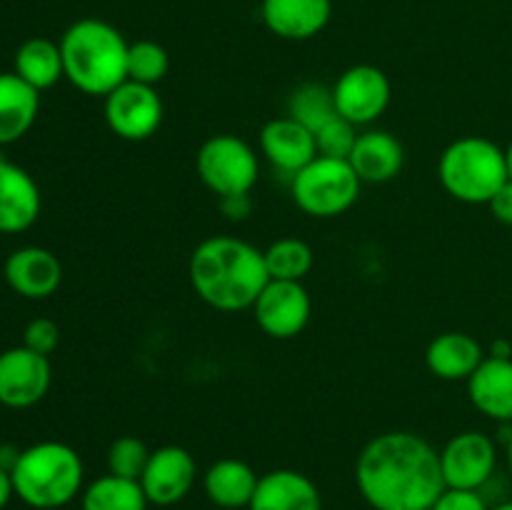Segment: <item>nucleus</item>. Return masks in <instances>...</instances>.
<instances>
[{
	"label": "nucleus",
	"mask_w": 512,
	"mask_h": 510,
	"mask_svg": "<svg viewBox=\"0 0 512 510\" xmlns=\"http://www.w3.org/2000/svg\"><path fill=\"white\" fill-rule=\"evenodd\" d=\"M355 483L373 510H430L445 490L440 450L410 430L375 435L360 450Z\"/></svg>",
	"instance_id": "nucleus-1"
},
{
	"label": "nucleus",
	"mask_w": 512,
	"mask_h": 510,
	"mask_svg": "<svg viewBox=\"0 0 512 510\" xmlns=\"http://www.w3.org/2000/svg\"><path fill=\"white\" fill-rule=\"evenodd\" d=\"M188 278L203 303L223 313L253 308L270 283L265 253L235 235H210L190 253Z\"/></svg>",
	"instance_id": "nucleus-2"
},
{
	"label": "nucleus",
	"mask_w": 512,
	"mask_h": 510,
	"mask_svg": "<svg viewBox=\"0 0 512 510\" xmlns=\"http://www.w3.org/2000/svg\"><path fill=\"white\" fill-rule=\"evenodd\" d=\"M128 48L120 30L105 20H75L60 38L65 78L80 93L105 98L128 80Z\"/></svg>",
	"instance_id": "nucleus-3"
},
{
	"label": "nucleus",
	"mask_w": 512,
	"mask_h": 510,
	"mask_svg": "<svg viewBox=\"0 0 512 510\" xmlns=\"http://www.w3.org/2000/svg\"><path fill=\"white\" fill-rule=\"evenodd\" d=\"M13 490L35 510H55L78 498L85 488V465L78 450L58 440H43L20 450L10 470Z\"/></svg>",
	"instance_id": "nucleus-4"
},
{
	"label": "nucleus",
	"mask_w": 512,
	"mask_h": 510,
	"mask_svg": "<svg viewBox=\"0 0 512 510\" xmlns=\"http://www.w3.org/2000/svg\"><path fill=\"white\" fill-rule=\"evenodd\" d=\"M438 178L450 198L468 205H488L510 180L505 150L483 135H463L440 155Z\"/></svg>",
	"instance_id": "nucleus-5"
},
{
	"label": "nucleus",
	"mask_w": 512,
	"mask_h": 510,
	"mask_svg": "<svg viewBox=\"0 0 512 510\" xmlns=\"http://www.w3.org/2000/svg\"><path fill=\"white\" fill-rule=\"evenodd\" d=\"M363 180L348 160L318 158L290 178V193L295 205L310 218H338L358 200Z\"/></svg>",
	"instance_id": "nucleus-6"
},
{
	"label": "nucleus",
	"mask_w": 512,
	"mask_h": 510,
	"mask_svg": "<svg viewBox=\"0 0 512 510\" xmlns=\"http://www.w3.org/2000/svg\"><path fill=\"white\" fill-rule=\"evenodd\" d=\"M195 170L205 188L218 198L250 195L260 175L255 150L233 133L210 135L195 155Z\"/></svg>",
	"instance_id": "nucleus-7"
},
{
	"label": "nucleus",
	"mask_w": 512,
	"mask_h": 510,
	"mask_svg": "<svg viewBox=\"0 0 512 510\" xmlns=\"http://www.w3.org/2000/svg\"><path fill=\"white\" fill-rule=\"evenodd\" d=\"M105 123L118 138L138 143L158 133L163 123V100L153 85L125 80L113 93L105 95Z\"/></svg>",
	"instance_id": "nucleus-8"
},
{
	"label": "nucleus",
	"mask_w": 512,
	"mask_h": 510,
	"mask_svg": "<svg viewBox=\"0 0 512 510\" xmlns=\"http://www.w3.org/2000/svg\"><path fill=\"white\" fill-rule=\"evenodd\" d=\"M445 488L480 490L498 468V445L483 430H463L440 450Z\"/></svg>",
	"instance_id": "nucleus-9"
},
{
	"label": "nucleus",
	"mask_w": 512,
	"mask_h": 510,
	"mask_svg": "<svg viewBox=\"0 0 512 510\" xmlns=\"http://www.w3.org/2000/svg\"><path fill=\"white\" fill-rule=\"evenodd\" d=\"M390 80L380 68L368 63L353 65L345 70L333 85V100L338 115L353 125L375 123L390 105Z\"/></svg>",
	"instance_id": "nucleus-10"
},
{
	"label": "nucleus",
	"mask_w": 512,
	"mask_h": 510,
	"mask_svg": "<svg viewBox=\"0 0 512 510\" xmlns=\"http://www.w3.org/2000/svg\"><path fill=\"white\" fill-rule=\"evenodd\" d=\"M310 313V293L295 280H270L253 305L258 328L275 340H290L303 333Z\"/></svg>",
	"instance_id": "nucleus-11"
},
{
	"label": "nucleus",
	"mask_w": 512,
	"mask_h": 510,
	"mask_svg": "<svg viewBox=\"0 0 512 510\" xmlns=\"http://www.w3.org/2000/svg\"><path fill=\"white\" fill-rule=\"evenodd\" d=\"M53 368L48 355L18 345L0 353V403L5 408H33L48 395Z\"/></svg>",
	"instance_id": "nucleus-12"
},
{
	"label": "nucleus",
	"mask_w": 512,
	"mask_h": 510,
	"mask_svg": "<svg viewBox=\"0 0 512 510\" xmlns=\"http://www.w3.org/2000/svg\"><path fill=\"white\" fill-rule=\"evenodd\" d=\"M195 480H198V463L193 453L183 445H163L150 453L140 485L150 505L168 508L180 503L193 490Z\"/></svg>",
	"instance_id": "nucleus-13"
},
{
	"label": "nucleus",
	"mask_w": 512,
	"mask_h": 510,
	"mask_svg": "<svg viewBox=\"0 0 512 510\" xmlns=\"http://www.w3.org/2000/svg\"><path fill=\"white\" fill-rule=\"evenodd\" d=\"M260 150H263L265 160L275 170L288 173L290 178L298 170H303L310 160L318 158L315 133L305 128L303 123L290 118V115L273 118L263 125V130H260Z\"/></svg>",
	"instance_id": "nucleus-14"
},
{
	"label": "nucleus",
	"mask_w": 512,
	"mask_h": 510,
	"mask_svg": "<svg viewBox=\"0 0 512 510\" xmlns=\"http://www.w3.org/2000/svg\"><path fill=\"white\" fill-rule=\"evenodd\" d=\"M5 283L28 300H45L63 283L58 255L40 245H25L5 260Z\"/></svg>",
	"instance_id": "nucleus-15"
},
{
	"label": "nucleus",
	"mask_w": 512,
	"mask_h": 510,
	"mask_svg": "<svg viewBox=\"0 0 512 510\" xmlns=\"http://www.w3.org/2000/svg\"><path fill=\"white\" fill-rule=\"evenodd\" d=\"M40 215V188L28 170L0 155V233H23Z\"/></svg>",
	"instance_id": "nucleus-16"
},
{
	"label": "nucleus",
	"mask_w": 512,
	"mask_h": 510,
	"mask_svg": "<svg viewBox=\"0 0 512 510\" xmlns=\"http://www.w3.org/2000/svg\"><path fill=\"white\" fill-rule=\"evenodd\" d=\"M265 28L283 40H310L330 23L333 0H263Z\"/></svg>",
	"instance_id": "nucleus-17"
},
{
	"label": "nucleus",
	"mask_w": 512,
	"mask_h": 510,
	"mask_svg": "<svg viewBox=\"0 0 512 510\" xmlns=\"http://www.w3.org/2000/svg\"><path fill=\"white\" fill-rule=\"evenodd\" d=\"M248 510H323V498L308 475L278 468L260 475Z\"/></svg>",
	"instance_id": "nucleus-18"
},
{
	"label": "nucleus",
	"mask_w": 512,
	"mask_h": 510,
	"mask_svg": "<svg viewBox=\"0 0 512 510\" xmlns=\"http://www.w3.org/2000/svg\"><path fill=\"white\" fill-rule=\"evenodd\" d=\"M468 398L485 418L512 423V358L488 355L468 378Z\"/></svg>",
	"instance_id": "nucleus-19"
},
{
	"label": "nucleus",
	"mask_w": 512,
	"mask_h": 510,
	"mask_svg": "<svg viewBox=\"0 0 512 510\" xmlns=\"http://www.w3.org/2000/svg\"><path fill=\"white\" fill-rule=\"evenodd\" d=\"M348 163L363 183H388L398 178L405 163V150L398 135L388 130H365L358 135Z\"/></svg>",
	"instance_id": "nucleus-20"
},
{
	"label": "nucleus",
	"mask_w": 512,
	"mask_h": 510,
	"mask_svg": "<svg viewBox=\"0 0 512 510\" xmlns=\"http://www.w3.org/2000/svg\"><path fill=\"white\" fill-rule=\"evenodd\" d=\"M488 358L483 345L468 333L460 330H450V333L438 335L430 340L428 350H425V363L433 375L440 380H465L468 383L470 375L478 370V365Z\"/></svg>",
	"instance_id": "nucleus-21"
},
{
	"label": "nucleus",
	"mask_w": 512,
	"mask_h": 510,
	"mask_svg": "<svg viewBox=\"0 0 512 510\" xmlns=\"http://www.w3.org/2000/svg\"><path fill=\"white\" fill-rule=\"evenodd\" d=\"M260 475L240 458H220L205 470L203 490L213 505L223 510L248 508Z\"/></svg>",
	"instance_id": "nucleus-22"
},
{
	"label": "nucleus",
	"mask_w": 512,
	"mask_h": 510,
	"mask_svg": "<svg viewBox=\"0 0 512 510\" xmlns=\"http://www.w3.org/2000/svg\"><path fill=\"white\" fill-rule=\"evenodd\" d=\"M40 93L15 73H0V145H10L33 128Z\"/></svg>",
	"instance_id": "nucleus-23"
},
{
	"label": "nucleus",
	"mask_w": 512,
	"mask_h": 510,
	"mask_svg": "<svg viewBox=\"0 0 512 510\" xmlns=\"http://www.w3.org/2000/svg\"><path fill=\"white\" fill-rule=\"evenodd\" d=\"M13 73L33 85L38 93L53 88L60 78H65L60 43H53L50 38H28L15 53Z\"/></svg>",
	"instance_id": "nucleus-24"
},
{
	"label": "nucleus",
	"mask_w": 512,
	"mask_h": 510,
	"mask_svg": "<svg viewBox=\"0 0 512 510\" xmlns=\"http://www.w3.org/2000/svg\"><path fill=\"white\" fill-rule=\"evenodd\" d=\"M80 505L83 510H148L150 503L140 480L105 473L85 485Z\"/></svg>",
	"instance_id": "nucleus-25"
},
{
	"label": "nucleus",
	"mask_w": 512,
	"mask_h": 510,
	"mask_svg": "<svg viewBox=\"0 0 512 510\" xmlns=\"http://www.w3.org/2000/svg\"><path fill=\"white\" fill-rule=\"evenodd\" d=\"M263 253L270 280H295V283H303V278L313 270L315 263L313 248L300 238L275 240Z\"/></svg>",
	"instance_id": "nucleus-26"
},
{
	"label": "nucleus",
	"mask_w": 512,
	"mask_h": 510,
	"mask_svg": "<svg viewBox=\"0 0 512 510\" xmlns=\"http://www.w3.org/2000/svg\"><path fill=\"white\" fill-rule=\"evenodd\" d=\"M288 115L315 133L330 118L338 115V108H335L333 100V88L320 83L298 85L288 98Z\"/></svg>",
	"instance_id": "nucleus-27"
},
{
	"label": "nucleus",
	"mask_w": 512,
	"mask_h": 510,
	"mask_svg": "<svg viewBox=\"0 0 512 510\" xmlns=\"http://www.w3.org/2000/svg\"><path fill=\"white\" fill-rule=\"evenodd\" d=\"M170 55L158 40H138L128 48V80L143 85H158L168 75Z\"/></svg>",
	"instance_id": "nucleus-28"
},
{
	"label": "nucleus",
	"mask_w": 512,
	"mask_h": 510,
	"mask_svg": "<svg viewBox=\"0 0 512 510\" xmlns=\"http://www.w3.org/2000/svg\"><path fill=\"white\" fill-rule=\"evenodd\" d=\"M150 453L153 450H148V445L140 438H135V435H120L108 448V473L120 475V478L140 480L145 473V465L150 460Z\"/></svg>",
	"instance_id": "nucleus-29"
},
{
	"label": "nucleus",
	"mask_w": 512,
	"mask_h": 510,
	"mask_svg": "<svg viewBox=\"0 0 512 510\" xmlns=\"http://www.w3.org/2000/svg\"><path fill=\"white\" fill-rule=\"evenodd\" d=\"M358 125L345 120L343 115L330 118L323 128L315 130V143H318V155L325 158H340L348 160L353 153L355 143H358Z\"/></svg>",
	"instance_id": "nucleus-30"
},
{
	"label": "nucleus",
	"mask_w": 512,
	"mask_h": 510,
	"mask_svg": "<svg viewBox=\"0 0 512 510\" xmlns=\"http://www.w3.org/2000/svg\"><path fill=\"white\" fill-rule=\"evenodd\" d=\"M60 343V328L50 318H35L25 325L23 345L40 355H50Z\"/></svg>",
	"instance_id": "nucleus-31"
},
{
	"label": "nucleus",
	"mask_w": 512,
	"mask_h": 510,
	"mask_svg": "<svg viewBox=\"0 0 512 510\" xmlns=\"http://www.w3.org/2000/svg\"><path fill=\"white\" fill-rule=\"evenodd\" d=\"M430 510H490L480 490L445 488Z\"/></svg>",
	"instance_id": "nucleus-32"
},
{
	"label": "nucleus",
	"mask_w": 512,
	"mask_h": 510,
	"mask_svg": "<svg viewBox=\"0 0 512 510\" xmlns=\"http://www.w3.org/2000/svg\"><path fill=\"white\" fill-rule=\"evenodd\" d=\"M218 203L225 218L230 220H245L253 213V198L250 195H228V198H218Z\"/></svg>",
	"instance_id": "nucleus-33"
},
{
	"label": "nucleus",
	"mask_w": 512,
	"mask_h": 510,
	"mask_svg": "<svg viewBox=\"0 0 512 510\" xmlns=\"http://www.w3.org/2000/svg\"><path fill=\"white\" fill-rule=\"evenodd\" d=\"M488 208L493 210L495 220H500V223L505 225H512V180H508V183L495 193V198L490 200Z\"/></svg>",
	"instance_id": "nucleus-34"
},
{
	"label": "nucleus",
	"mask_w": 512,
	"mask_h": 510,
	"mask_svg": "<svg viewBox=\"0 0 512 510\" xmlns=\"http://www.w3.org/2000/svg\"><path fill=\"white\" fill-rule=\"evenodd\" d=\"M15 495L13 490V478L5 468H0V510H5V505L10 503V498Z\"/></svg>",
	"instance_id": "nucleus-35"
},
{
	"label": "nucleus",
	"mask_w": 512,
	"mask_h": 510,
	"mask_svg": "<svg viewBox=\"0 0 512 510\" xmlns=\"http://www.w3.org/2000/svg\"><path fill=\"white\" fill-rule=\"evenodd\" d=\"M18 455H20L18 448H13V445H3V448H0V468H5L10 473L13 465L18 463Z\"/></svg>",
	"instance_id": "nucleus-36"
},
{
	"label": "nucleus",
	"mask_w": 512,
	"mask_h": 510,
	"mask_svg": "<svg viewBox=\"0 0 512 510\" xmlns=\"http://www.w3.org/2000/svg\"><path fill=\"white\" fill-rule=\"evenodd\" d=\"M505 163H508V178L512 180V140L508 148H505Z\"/></svg>",
	"instance_id": "nucleus-37"
},
{
	"label": "nucleus",
	"mask_w": 512,
	"mask_h": 510,
	"mask_svg": "<svg viewBox=\"0 0 512 510\" xmlns=\"http://www.w3.org/2000/svg\"><path fill=\"white\" fill-rule=\"evenodd\" d=\"M505 448H508V473H510V480H512V435H510L508 443H505Z\"/></svg>",
	"instance_id": "nucleus-38"
},
{
	"label": "nucleus",
	"mask_w": 512,
	"mask_h": 510,
	"mask_svg": "<svg viewBox=\"0 0 512 510\" xmlns=\"http://www.w3.org/2000/svg\"><path fill=\"white\" fill-rule=\"evenodd\" d=\"M490 510H512V500H505V503L495 505V508H490Z\"/></svg>",
	"instance_id": "nucleus-39"
}]
</instances>
